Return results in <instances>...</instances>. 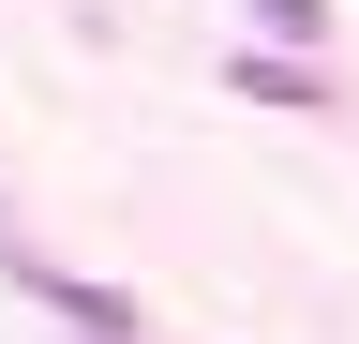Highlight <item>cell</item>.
<instances>
[{
  "label": "cell",
  "instance_id": "6da1fadb",
  "mask_svg": "<svg viewBox=\"0 0 359 344\" xmlns=\"http://www.w3.org/2000/svg\"><path fill=\"white\" fill-rule=\"evenodd\" d=\"M224 75H240V90H255V105H314V90H330V75H314L299 46H240V60H224Z\"/></svg>",
  "mask_w": 359,
  "mask_h": 344
},
{
  "label": "cell",
  "instance_id": "7a4b0ae2",
  "mask_svg": "<svg viewBox=\"0 0 359 344\" xmlns=\"http://www.w3.org/2000/svg\"><path fill=\"white\" fill-rule=\"evenodd\" d=\"M45 299H60L90 344H135V299H120V284H45Z\"/></svg>",
  "mask_w": 359,
  "mask_h": 344
},
{
  "label": "cell",
  "instance_id": "3957f363",
  "mask_svg": "<svg viewBox=\"0 0 359 344\" xmlns=\"http://www.w3.org/2000/svg\"><path fill=\"white\" fill-rule=\"evenodd\" d=\"M255 30H285V46H314V30H330V0H240Z\"/></svg>",
  "mask_w": 359,
  "mask_h": 344
}]
</instances>
